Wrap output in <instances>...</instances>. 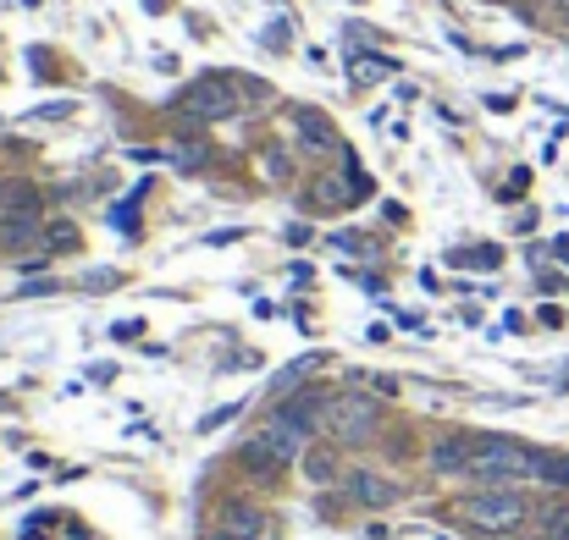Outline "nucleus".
Masks as SVG:
<instances>
[{
  "label": "nucleus",
  "mask_w": 569,
  "mask_h": 540,
  "mask_svg": "<svg viewBox=\"0 0 569 540\" xmlns=\"http://www.w3.org/2000/svg\"><path fill=\"white\" fill-rule=\"evenodd\" d=\"M304 469H310V480H315V486H332V480H338V464H332L327 453H310V458H304Z\"/></svg>",
  "instance_id": "11"
},
{
  "label": "nucleus",
  "mask_w": 569,
  "mask_h": 540,
  "mask_svg": "<svg viewBox=\"0 0 569 540\" xmlns=\"http://www.w3.org/2000/svg\"><path fill=\"white\" fill-rule=\"evenodd\" d=\"M0 237H7V248H23V243L34 237V216L23 210L17 221H7V226H0Z\"/></svg>",
  "instance_id": "10"
},
{
  "label": "nucleus",
  "mask_w": 569,
  "mask_h": 540,
  "mask_svg": "<svg viewBox=\"0 0 569 540\" xmlns=\"http://www.w3.org/2000/svg\"><path fill=\"white\" fill-rule=\"evenodd\" d=\"M470 475L486 480V486H514L525 475H536V453L509 435H475L470 446Z\"/></svg>",
  "instance_id": "1"
},
{
  "label": "nucleus",
  "mask_w": 569,
  "mask_h": 540,
  "mask_svg": "<svg viewBox=\"0 0 569 540\" xmlns=\"http://www.w3.org/2000/svg\"><path fill=\"white\" fill-rule=\"evenodd\" d=\"M470 446H475V435H448V441H437L432 464L443 475H470Z\"/></svg>",
  "instance_id": "7"
},
{
  "label": "nucleus",
  "mask_w": 569,
  "mask_h": 540,
  "mask_svg": "<svg viewBox=\"0 0 569 540\" xmlns=\"http://www.w3.org/2000/svg\"><path fill=\"white\" fill-rule=\"evenodd\" d=\"M232 106H238V88L227 83V77H199V83H189L183 95H178V111L183 116H194V122H221V116H232Z\"/></svg>",
  "instance_id": "4"
},
{
  "label": "nucleus",
  "mask_w": 569,
  "mask_h": 540,
  "mask_svg": "<svg viewBox=\"0 0 569 540\" xmlns=\"http://www.w3.org/2000/svg\"><path fill=\"white\" fill-rule=\"evenodd\" d=\"M542 540H569V502L542 513Z\"/></svg>",
  "instance_id": "9"
},
{
  "label": "nucleus",
  "mask_w": 569,
  "mask_h": 540,
  "mask_svg": "<svg viewBox=\"0 0 569 540\" xmlns=\"http://www.w3.org/2000/svg\"><path fill=\"white\" fill-rule=\"evenodd\" d=\"M382 72H387V61H360V66H354V77H360V83H376Z\"/></svg>",
  "instance_id": "12"
},
{
  "label": "nucleus",
  "mask_w": 569,
  "mask_h": 540,
  "mask_svg": "<svg viewBox=\"0 0 569 540\" xmlns=\"http://www.w3.org/2000/svg\"><path fill=\"white\" fill-rule=\"evenodd\" d=\"M343 496L360 502V507H392V502H398V486L382 480V475H365V469H360V475L343 480Z\"/></svg>",
  "instance_id": "6"
},
{
  "label": "nucleus",
  "mask_w": 569,
  "mask_h": 540,
  "mask_svg": "<svg viewBox=\"0 0 569 540\" xmlns=\"http://www.w3.org/2000/svg\"><path fill=\"white\" fill-rule=\"evenodd\" d=\"M320 425H327L343 446H360V441L376 435L382 414H376V403H371L365 392H338V397H327V414H320Z\"/></svg>",
  "instance_id": "2"
},
{
  "label": "nucleus",
  "mask_w": 569,
  "mask_h": 540,
  "mask_svg": "<svg viewBox=\"0 0 569 540\" xmlns=\"http://www.w3.org/2000/svg\"><path fill=\"white\" fill-rule=\"evenodd\" d=\"M536 480L569 486V453H536Z\"/></svg>",
  "instance_id": "8"
},
{
  "label": "nucleus",
  "mask_w": 569,
  "mask_h": 540,
  "mask_svg": "<svg viewBox=\"0 0 569 540\" xmlns=\"http://www.w3.org/2000/svg\"><path fill=\"white\" fill-rule=\"evenodd\" d=\"M459 518L475 524V529H514L525 518V496L509 491V486H486V491L459 502Z\"/></svg>",
  "instance_id": "3"
},
{
  "label": "nucleus",
  "mask_w": 569,
  "mask_h": 540,
  "mask_svg": "<svg viewBox=\"0 0 569 540\" xmlns=\"http://www.w3.org/2000/svg\"><path fill=\"white\" fill-rule=\"evenodd\" d=\"M205 540H232V535H205Z\"/></svg>",
  "instance_id": "13"
},
{
  "label": "nucleus",
  "mask_w": 569,
  "mask_h": 540,
  "mask_svg": "<svg viewBox=\"0 0 569 540\" xmlns=\"http://www.w3.org/2000/svg\"><path fill=\"white\" fill-rule=\"evenodd\" d=\"M221 535H232V540H266L271 535V513L261 502H227L221 507Z\"/></svg>",
  "instance_id": "5"
}]
</instances>
